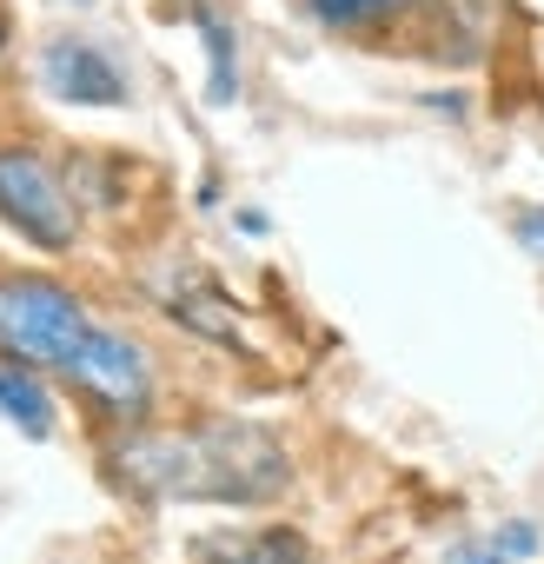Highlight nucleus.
<instances>
[{
	"mask_svg": "<svg viewBox=\"0 0 544 564\" xmlns=\"http://www.w3.org/2000/svg\"><path fill=\"white\" fill-rule=\"evenodd\" d=\"M107 471L140 498H219L252 505L286 485V452L259 425H179V432H127L107 445Z\"/></svg>",
	"mask_w": 544,
	"mask_h": 564,
	"instance_id": "nucleus-1",
	"label": "nucleus"
},
{
	"mask_svg": "<svg viewBox=\"0 0 544 564\" xmlns=\"http://www.w3.org/2000/svg\"><path fill=\"white\" fill-rule=\"evenodd\" d=\"M94 333V313L54 286V279H34V272H0V359L8 366H67L74 346Z\"/></svg>",
	"mask_w": 544,
	"mask_h": 564,
	"instance_id": "nucleus-2",
	"label": "nucleus"
},
{
	"mask_svg": "<svg viewBox=\"0 0 544 564\" xmlns=\"http://www.w3.org/2000/svg\"><path fill=\"white\" fill-rule=\"evenodd\" d=\"M0 219L41 252H67L80 239V206L67 199V180L28 147H0Z\"/></svg>",
	"mask_w": 544,
	"mask_h": 564,
	"instance_id": "nucleus-3",
	"label": "nucleus"
},
{
	"mask_svg": "<svg viewBox=\"0 0 544 564\" xmlns=\"http://www.w3.org/2000/svg\"><path fill=\"white\" fill-rule=\"evenodd\" d=\"M61 372H67L94 405H107V412H120V419L146 412V399H153V359H146V346L127 339V333H113V326H94V333L74 346V359H67Z\"/></svg>",
	"mask_w": 544,
	"mask_h": 564,
	"instance_id": "nucleus-4",
	"label": "nucleus"
},
{
	"mask_svg": "<svg viewBox=\"0 0 544 564\" xmlns=\"http://www.w3.org/2000/svg\"><path fill=\"white\" fill-rule=\"evenodd\" d=\"M41 80H47V94L67 100V107H127V74H120L100 47H87V41H74V34H54V41L41 47Z\"/></svg>",
	"mask_w": 544,
	"mask_h": 564,
	"instance_id": "nucleus-5",
	"label": "nucleus"
},
{
	"mask_svg": "<svg viewBox=\"0 0 544 564\" xmlns=\"http://www.w3.org/2000/svg\"><path fill=\"white\" fill-rule=\"evenodd\" d=\"M186 564H306L300 531H213L193 544Z\"/></svg>",
	"mask_w": 544,
	"mask_h": 564,
	"instance_id": "nucleus-6",
	"label": "nucleus"
},
{
	"mask_svg": "<svg viewBox=\"0 0 544 564\" xmlns=\"http://www.w3.org/2000/svg\"><path fill=\"white\" fill-rule=\"evenodd\" d=\"M0 419H14L28 438H54V399L28 366H0Z\"/></svg>",
	"mask_w": 544,
	"mask_h": 564,
	"instance_id": "nucleus-7",
	"label": "nucleus"
},
{
	"mask_svg": "<svg viewBox=\"0 0 544 564\" xmlns=\"http://www.w3.org/2000/svg\"><path fill=\"white\" fill-rule=\"evenodd\" d=\"M193 28H199V41H206V61H213V80H206V94L226 107V100L239 94V47H232V28H226L219 14H206V8H193Z\"/></svg>",
	"mask_w": 544,
	"mask_h": 564,
	"instance_id": "nucleus-8",
	"label": "nucleus"
},
{
	"mask_svg": "<svg viewBox=\"0 0 544 564\" xmlns=\"http://www.w3.org/2000/svg\"><path fill=\"white\" fill-rule=\"evenodd\" d=\"M319 28H372L385 14H399V0H306Z\"/></svg>",
	"mask_w": 544,
	"mask_h": 564,
	"instance_id": "nucleus-9",
	"label": "nucleus"
},
{
	"mask_svg": "<svg viewBox=\"0 0 544 564\" xmlns=\"http://www.w3.org/2000/svg\"><path fill=\"white\" fill-rule=\"evenodd\" d=\"M491 544H498L511 564H518V557H537V524H531V518H518V524H498V538H491Z\"/></svg>",
	"mask_w": 544,
	"mask_h": 564,
	"instance_id": "nucleus-10",
	"label": "nucleus"
},
{
	"mask_svg": "<svg viewBox=\"0 0 544 564\" xmlns=\"http://www.w3.org/2000/svg\"><path fill=\"white\" fill-rule=\"evenodd\" d=\"M518 239L544 259V206H524V213H518Z\"/></svg>",
	"mask_w": 544,
	"mask_h": 564,
	"instance_id": "nucleus-11",
	"label": "nucleus"
},
{
	"mask_svg": "<svg viewBox=\"0 0 544 564\" xmlns=\"http://www.w3.org/2000/svg\"><path fill=\"white\" fill-rule=\"evenodd\" d=\"M451 564H511V557H504L498 544H458V551H451Z\"/></svg>",
	"mask_w": 544,
	"mask_h": 564,
	"instance_id": "nucleus-12",
	"label": "nucleus"
},
{
	"mask_svg": "<svg viewBox=\"0 0 544 564\" xmlns=\"http://www.w3.org/2000/svg\"><path fill=\"white\" fill-rule=\"evenodd\" d=\"M0 54H8V14H0Z\"/></svg>",
	"mask_w": 544,
	"mask_h": 564,
	"instance_id": "nucleus-13",
	"label": "nucleus"
},
{
	"mask_svg": "<svg viewBox=\"0 0 544 564\" xmlns=\"http://www.w3.org/2000/svg\"><path fill=\"white\" fill-rule=\"evenodd\" d=\"M74 8H87V0H74Z\"/></svg>",
	"mask_w": 544,
	"mask_h": 564,
	"instance_id": "nucleus-14",
	"label": "nucleus"
}]
</instances>
